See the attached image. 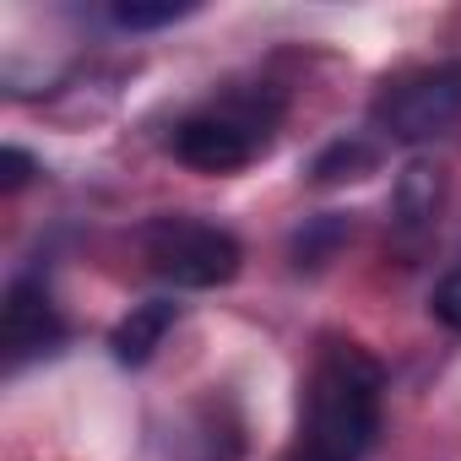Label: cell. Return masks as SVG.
I'll return each mask as SVG.
<instances>
[{
  "label": "cell",
  "mask_w": 461,
  "mask_h": 461,
  "mask_svg": "<svg viewBox=\"0 0 461 461\" xmlns=\"http://www.w3.org/2000/svg\"><path fill=\"white\" fill-rule=\"evenodd\" d=\"M391 206H396V222H402V228H423V222H434L439 206H445V168L429 163V158H412V163L402 168V179H396Z\"/></svg>",
  "instance_id": "52a82bcc"
},
{
  "label": "cell",
  "mask_w": 461,
  "mask_h": 461,
  "mask_svg": "<svg viewBox=\"0 0 461 461\" xmlns=\"http://www.w3.org/2000/svg\"><path fill=\"white\" fill-rule=\"evenodd\" d=\"M461 120V60H439L423 71L396 77L375 98V125L396 141H429L445 136Z\"/></svg>",
  "instance_id": "3957f363"
},
{
  "label": "cell",
  "mask_w": 461,
  "mask_h": 461,
  "mask_svg": "<svg viewBox=\"0 0 461 461\" xmlns=\"http://www.w3.org/2000/svg\"><path fill=\"white\" fill-rule=\"evenodd\" d=\"M375 163H380L375 141H364V136H342V141H331V147L315 158L310 179H315V185H342V179H364V174H375Z\"/></svg>",
  "instance_id": "ba28073f"
},
{
  "label": "cell",
  "mask_w": 461,
  "mask_h": 461,
  "mask_svg": "<svg viewBox=\"0 0 461 461\" xmlns=\"http://www.w3.org/2000/svg\"><path fill=\"white\" fill-rule=\"evenodd\" d=\"M174 321H179V310H174L168 299H147V304H136V310L109 331L114 358H120V364H147V358L163 348V337L174 331Z\"/></svg>",
  "instance_id": "8992f818"
},
{
  "label": "cell",
  "mask_w": 461,
  "mask_h": 461,
  "mask_svg": "<svg viewBox=\"0 0 461 461\" xmlns=\"http://www.w3.org/2000/svg\"><path fill=\"white\" fill-rule=\"evenodd\" d=\"M141 250L158 277L174 288H222L240 277V240L228 228H212L201 217H158L141 228Z\"/></svg>",
  "instance_id": "7a4b0ae2"
},
{
  "label": "cell",
  "mask_w": 461,
  "mask_h": 461,
  "mask_svg": "<svg viewBox=\"0 0 461 461\" xmlns=\"http://www.w3.org/2000/svg\"><path fill=\"white\" fill-rule=\"evenodd\" d=\"M261 147H267V120L256 114V104L206 109V114L179 120V131H174V158L195 174H234Z\"/></svg>",
  "instance_id": "277c9868"
},
{
  "label": "cell",
  "mask_w": 461,
  "mask_h": 461,
  "mask_svg": "<svg viewBox=\"0 0 461 461\" xmlns=\"http://www.w3.org/2000/svg\"><path fill=\"white\" fill-rule=\"evenodd\" d=\"M283 461H304V456H299V450H288V456H283Z\"/></svg>",
  "instance_id": "4fadbf2b"
},
{
  "label": "cell",
  "mask_w": 461,
  "mask_h": 461,
  "mask_svg": "<svg viewBox=\"0 0 461 461\" xmlns=\"http://www.w3.org/2000/svg\"><path fill=\"white\" fill-rule=\"evenodd\" d=\"M429 310H434V321L439 326H450V331H461V267L434 288V299H429Z\"/></svg>",
  "instance_id": "8fae6325"
},
{
  "label": "cell",
  "mask_w": 461,
  "mask_h": 461,
  "mask_svg": "<svg viewBox=\"0 0 461 461\" xmlns=\"http://www.w3.org/2000/svg\"><path fill=\"white\" fill-rule=\"evenodd\" d=\"M342 240H348V222L342 217H315L304 234L294 240V256H299V267H321Z\"/></svg>",
  "instance_id": "30bf717a"
},
{
  "label": "cell",
  "mask_w": 461,
  "mask_h": 461,
  "mask_svg": "<svg viewBox=\"0 0 461 461\" xmlns=\"http://www.w3.org/2000/svg\"><path fill=\"white\" fill-rule=\"evenodd\" d=\"M109 17L131 33H147V28H168L179 17H195V0H120Z\"/></svg>",
  "instance_id": "9c48e42d"
},
{
  "label": "cell",
  "mask_w": 461,
  "mask_h": 461,
  "mask_svg": "<svg viewBox=\"0 0 461 461\" xmlns=\"http://www.w3.org/2000/svg\"><path fill=\"white\" fill-rule=\"evenodd\" d=\"M0 342H6V358L23 364V358H39L60 342V315L50 304V294L39 283H12L6 288V304H0Z\"/></svg>",
  "instance_id": "5b68a950"
},
{
  "label": "cell",
  "mask_w": 461,
  "mask_h": 461,
  "mask_svg": "<svg viewBox=\"0 0 461 461\" xmlns=\"http://www.w3.org/2000/svg\"><path fill=\"white\" fill-rule=\"evenodd\" d=\"M33 174H39V158H33V152H23V147H0V185H6V190H23Z\"/></svg>",
  "instance_id": "7c38bea8"
},
{
  "label": "cell",
  "mask_w": 461,
  "mask_h": 461,
  "mask_svg": "<svg viewBox=\"0 0 461 461\" xmlns=\"http://www.w3.org/2000/svg\"><path fill=\"white\" fill-rule=\"evenodd\" d=\"M380 364L358 342H326L304 385L299 456L304 461H358L380 434Z\"/></svg>",
  "instance_id": "6da1fadb"
}]
</instances>
